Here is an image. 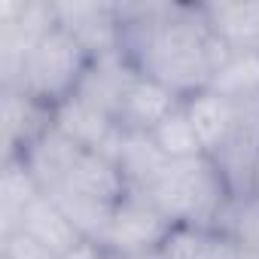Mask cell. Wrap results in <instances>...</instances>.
Returning a JSON list of instances; mask_svg holds the SVG:
<instances>
[{
    "label": "cell",
    "mask_w": 259,
    "mask_h": 259,
    "mask_svg": "<svg viewBox=\"0 0 259 259\" xmlns=\"http://www.w3.org/2000/svg\"><path fill=\"white\" fill-rule=\"evenodd\" d=\"M125 55L144 76L189 98L210 85L213 73L229 58V49L207 28L201 10L189 16L186 10L159 7L147 22H138L132 49H125Z\"/></svg>",
    "instance_id": "obj_1"
},
{
    "label": "cell",
    "mask_w": 259,
    "mask_h": 259,
    "mask_svg": "<svg viewBox=\"0 0 259 259\" xmlns=\"http://www.w3.org/2000/svg\"><path fill=\"white\" fill-rule=\"evenodd\" d=\"M138 195L156 204L174 229H204L223 210L229 183L210 156L168 159Z\"/></svg>",
    "instance_id": "obj_2"
},
{
    "label": "cell",
    "mask_w": 259,
    "mask_h": 259,
    "mask_svg": "<svg viewBox=\"0 0 259 259\" xmlns=\"http://www.w3.org/2000/svg\"><path fill=\"white\" fill-rule=\"evenodd\" d=\"M89 61L92 55L79 46V40L67 34L61 25H55L25 58L16 89H25L37 101L55 107L58 101L76 92Z\"/></svg>",
    "instance_id": "obj_3"
},
{
    "label": "cell",
    "mask_w": 259,
    "mask_h": 259,
    "mask_svg": "<svg viewBox=\"0 0 259 259\" xmlns=\"http://www.w3.org/2000/svg\"><path fill=\"white\" fill-rule=\"evenodd\" d=\"M171 235H174V226L159 213L156 204H150L138 192H128L113 207L110 223L98 244L110 256L125 259V256H141V253L165 247L171 241Z\"/></svg>",
    "instance_id": "obj_4"
},
{
    "label": "cell",
    "mask_w": 259,
    "mask_h": 259,
    "mask_svg": "<svg viewBox=\"0 0 259 259\" xmlns=\"http://www.w3.org/2000/svg\"><path fill=\"white\" fill-rule=\"evenodd\" d=\"M138 76H141V70L125 55V49H116V52H107V55H98L89 61V67L76 85V95L119 119L122 101Z\"/></svg>",
    "instance_id": "obj_5"
},
{
    "label": "cell",
    "mask_w": 259,
    "mask_h": 259,
    "mask_svg": "<svg viewBox=\"0 0 259 259\" xmlns=\"http://www.w3.org/2000/svg\"><path fill=\"white\" fill-rule=\"evenodd\" d=\"M55 16L58 25L73 34L79 40V46L98 58L107 52L122 49V25L116 19V13L110 7H98V4H55Z\"/></svg>",
    "instance_id": "obj_6"
},
{
    "label": "cell",
    "mask_w": 259,
    "mask_h": 259,
    "mask_svg": "<svg viewBox=\"0 0 259 259\" xmlns=\"http://www.w3.org/2000/svg\"><path fill=\"white\" fill-rule=\"evenodd\" d=\"M82 153L85 150L79 144H73L67 135L58 132L55 125H49L19 159H25V165L34 174V180L40 183V189L52 192V189H58L70 177V171H73V165L79 162Z\"/></svg>",
    "instance_id": "obj_7"
},
{
    "label": "cell",
    "mask_w": 259,
    "mask_h": 259,
    "mask_svg": "<svg viewBox=\"0 0 259 259\" xmlns=\"http://www.w3.org/2000/svg\"><path fill=\"white\" fill-rule=\"evenodd\" d=\"M189 122L195 128V135L204 147V153L213 159L229 138L235 135V122H238V101H229L223 95H217L213 89H201L195 95H189L183 101Z\"/></svg>",
    "instance_id": "obj_8"
},
{
    "label": "cell",
    "mask_w": 259,
    "mask_h": 259,
    "mask_svg": "<svg viewBox=\"0 0 259 259\" xmlns=\"http://www.w3.org/2000/svg\"><path fill=\"white\" fill-rule=\"evenodd\" d=\"M183 104V98L162 85L159 79H150V76H138L128 89L125 101H122V110H119V122L132 132H153V128L168 119L177 107Z\"/></svg>",
    "instance_id": "obj_9"
},
{
    "label": "cell",
    "mask_w": 259,
    "mask_h": 259,
    "mask_svg": "<svg viewBox=\"0 0 259 259\" xmlns=\"http://www.w3.org/2000/svg\"><path fill=\"white\" fill-rule=\"evenodd\" d=\"M201 16L229 52L259 55V4H207Z\"/></svg>",
    "instance_id": "obj_10"
},
{
    "label": "cell",
    "mask_w": 259,
    "mask_h": 259,
    "mask_svg": "<svg viewBox=\"0 0 259 259\" xmlns=\"http://www.w3.org/2000/svg\"><path fill=\"white\" fill-rule=\"evenodd\" d=\"M58 189H73L79 195H89V198H98V201H107V204H119L128 195V183H125L119 165L113 159H107L101 153H89V150L79 156L70 177Z\"/></svg>",
    "instance_id": "obj_11"
},
{
    "label": "cell",
    "mask_w": 259,
    "mask_h": 259,
    "mask_svg": "<svg viewBox=\"0 0 259 259\" xmlns=\"http://www.w3.org/2000/svg\"><path fill=\"white\" fill-rule=\"evenodd\" d=\"M19 229L28 232L31 238H37L43 247H49L55 256H64L67 250H73L76 244H82L85 238L79 235V229L67 220V213L52 201V195H40L28 204V210L19 220Z\"/></svg>",
    "instance_id": "obj_12"
},
{
    "label": "cell",
    "mask_w": 259,
    "mask_h": 259,
    "mask_svg": "<svg viewBox=\"0 0 259 259\" xmlns=\"http://www.w3.org/2000/svg\"><path fill=\"white\" fill-rule=\"evenodd\" d=\"M165 162H168V156L159 150V144L153 141L150 132H132V128H125L116 165L128 183V192H141L165 168Z\"/></svg>",
    "instance_id": "obj_13"
},
{
    "label": "cell",
    "mask_w": 259,
    "mask_h": 259,
    "mask_svg": "<svg viewBox=\"0 0 259 259\" xmlns=\"http://www.w3.org/2000/svg\"><path fill=\"white\" fill-rule=\"evenodd\" d=\"M43 189L34 180V174L28 171L25 159H7L4 165V180H0V220H4V235L19 229L22 213L28 210V204L34 198H40Z\"/></svg>",
    "instance_id": "obj_14"
},
{
    "label": "cell",
    "mask_w": 259,
    "mask_h": 259,
    "mask_svg": "<svg viewBox=\"0 0 259 259\" xmlns=\"http://www.w3.org/2000/svg\"><path fill=\"white\" fill-rule=\"evenodd\" d=\"M217 95L229 101H247L259 95V55L253 52H229V58L213 73L210 85Z\"/></svg>",
    "instance_id": "obj_15"
},
{
    "label": "cell",
    "mask_w": 259,
    "mask_h": 259,
    "mask_svg": "<svg viewBox=\"0 0 259 259\" xmlns=\"http://www.w3.org/2000/svg\"><path fill=\"white\" fill-rule=\"evenodd\" d=\"M46 195H52V201L67 213V220L79 229V235L85 241H101V235H104V229H107L110 213H113L116 204L79 195L73 189H55V192H46Z\"/></svg>",
    "instance_id": "obj_16"
},
{
    "label": "cell",
    "mask_w": 259,
    "mask_h": 259,
    "mask_svg": "<svg viewBox=\"0 0 259 259\" xmlns=\"http://www.w3.org/2000/svg\"><path fill=\"white\" fill-rule=\"evenodd\" d=\"M168 247L180 259H244V250L232 235H213L207 229H174Z\"/></svg>",
    "instance_id": "obj_17"
},
{
    "label": "cell",
    "mask_w": 259,
    "mask_h": 259,
    "mask_svg": "<svg viewBox=\"0 0 259 259\" xmlns=\"http://www.w3.org/2000/svg\"><path fill=\"white\" fill-rule=\"evenodd\" d=\"M186 101V98H183ZM153 141L159 144V150L168 156V159H192V156H207L198 135H195V128L189 122V113L186 107L180 104L168 119H162L156 128H153Z\"/></svg>",
    "instance_id": "obj_18"
},
{
    "label": "cell",
    "mask_w": 259,
    "mask_h": 259,
    "mask_svg": "<svg viewBox=\"0 0 259 259\" xmlns=\"http://www.w3.org/2000/svg\"><path fill=\"white\" fill-rule=\"evenodd\" d=\"M232 238H235L247 253L259 256V192H256V195H250V198L238 207Z\"/></svg>",
    "instance_id": "obj_19"
},
{
    "label": "cell",
    "mask_w": 259,
    "mask_h": 259,
    "mask_svg": "<svg viewBox=\"0 0 259 259\" xmlns=\"http://www.w3.org/2000/svg\"><path fill=\"white\" fill-rule=\"evenodd\" d=\"M0 259H58V256L49 247H43L37 238H31L28 232L16 229L0 238Z\"/></svg>",
    "instance_id": "obj_20"
},
{
    "label": "cell",
    "mask_w": 259,
    "mask_h": 259,
    "mask_svg": "<svg viewBox=\"0 0 259 259\" xmlns=\"http://www.w3.org/2000/svg\"><path fill=\"white\" fill-rule=\"evenodd\" d=\"M58 259H110V253H107L98 241H82V244H76L73 250H67V253L58 256Z\"/></svg>",
    "instance_id": "obj_21"
},
{
    "label": "cell",
    "mask_w": 259,
    "mask_h": 259,
    "mask_svg": "<svg viewBox=\"0 0 259 259\" xmlns=\"http://www.w3.org/2000/svg\"><path fill=\"white\" fill-rule=\"evenodd\" d=\"M110 259H116V256H110ZM125 259H180V256L165 244V247H159V250H150V253H141V256H125Z\"/></svg>",
    "instance_id": "obj_22"
},
{
    "label": "cell",
    "mask_w": 259,
    "mask_h": 259,
    "mask_svg": "<svg viewBox=\"0 0 259 259\" xmlns=\"http://www.w3.org/2000/svg\"><path fill=\"white\" fill-rule=\"evenodd\" d=\"M253 186H256V192H259V165H256V177H253Z\"/></svg>",
    "instance_id": "obj_23"
}]
</instances>
